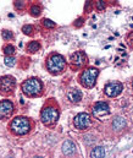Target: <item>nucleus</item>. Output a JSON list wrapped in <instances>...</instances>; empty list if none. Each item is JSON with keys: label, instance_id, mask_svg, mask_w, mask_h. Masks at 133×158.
<instances>
[{"label": "nucleus", "instance_id": "nucleus-1", "mask_svg": "<svg viewBox=\"0 0 133 158\" xmlns=\"http://www.w3.org/2000/svg\"><path fill=\"white\" fill-rule=\"evenodd\" d=\"M45 66H46V70L51 75L57 76V75H61L62 73H65V70L67 68V61H66V59L61 54L51 53L46 58Z\"/></svg>", "mask_w": 133, "mask_h": 158}, {"label": "nucleus", "instance_id": "nucleus-2", "mask_svg": "<svg viewBox=\"0 0 133 158\" xmlns=\"http://www.w3.org/2000/svg\"><path fill=\"white\" fill-rule=\"evenodd\" d=\"M60 118V110H59V106H56L54 102L46 103L44 107L42 108L41 112V121L43 123V125L48 127H53L56 125V123L59 121Z\"/></svg>", "mask_w": 133, "mask_h": 158}, {"label": "nucleus", "instance_id": "nucleus-3", "mask_svg": "<svg viewBox=\"0 0 133 158\" xmlns=\"http://www.w3.org/2000/svg\"><path fill=\"white\" fill-rule=\"evenodd\" d=\"M33 123L29 118L26 117H15L11 120L9 129L15 136H25L31 132Z\"/></svg>", "mask_w": 133, "mask_h": 158}, {"label": "nucleus", "instance_id": "nucleus-4", "mask_svg": "<svg viewBox=\"0 0 133 158\" xmlns=\"http://www.w3.org/2000/svg\"><path fill=\"white\" fill-rule=\"evenodd\" d=\"M21 89L25 96H27L29 98H36V97H39L43 94L44 87H43V82L38 77H29L22 82Z\"/></svg>", "mask_w": 133, "mask_h": 158}, {"label": "nucleus", "instance_id": "nucleus-5", "mask_svg": "<svg viewBox=\"0 0 133 158\" xmlns=\"http://www.w3.org/2000/svg\"><path fill=\"white\" fill-rule=\"evenodd\" d=\"M99 76V69L96 68H84L83 71L80 75V83L82 85V87L84 88H92L95 86L96 79Z\"/></svg>", "mask_w": 133, "mask_h": 158}, {"label": "nucleus", "instance_id": "nucleus-6", "mask_svg": "<svg viewBox=\"0 0 133 158\" xmlns=\"http://www.w3.org/2000/svg\"><path fill=\"white\" fill-rule=\"evenodd\" d=\"M87 61H88L87 55H86V53L82 52V50L76 52V53H73V54L70 56V66H71V69H73V70L84 69Z\"/></svg>", "mask_w": 133, "mask_h": 158}, {"label": "nucleus", "instance_id": "nucleus-7", "mask_svg": "<svg viewBox=\"0 0 133 158\" xmlns=\"http://www.w3.org/2000/svg\"><path fill=\"white\" fill-rule=\"evenodd\" d=\"M16 87V80L12 76H2L0 77V93L4 96H9L14 92Z\"/></svg>", "mask_w": 133, "mask_h": 158}, {"label": "nucleus", "instance_id": "nucleus-8", "mask_svg": "<svg viewBox=\"0 0 133 158\" xmlns=\"http://www.w3.org/2000/svg\"><path fill=\"white\" fill-rule=\"evenodd\" d=\"M92 114L95 119L104 120L105 117L110 114V107L106 102H96L92 108Z\"/></svg>", "mask_w": 133, "mask_h": 158}, {"label": "nucleus", "instance_id": "nucleus-9", "mask_svg": "<svg viewBox=\"0 0 133 158\" xmlns=\"http://www.w3.org/2000/svg\"><path fill=\"white\" fill-rule=\"evenodd\" d=\"M73 125L78 130H86L92 125V118L88 113H80L73 119Z\"/></svg>", "mask_w": 133, "mask_h": 158}, {"label": "nucleus", "instance_id": "nucleus-10", "mask_svg": "<svg viewBox=\"0 0 133 158\" xmlns=\"http://www.w3.org/2000/svg\"><path fill=\"white\" fill-rule=\"evenodd\" d=\"M15 110V106L10 99H2L0 101V120L9 119Z\"/></svg>", "mask_w": 133, "mask_h": 158}, {"label": "nucleus", "instance_id": "nucleus-11", "mask_svg": "<svg viewBox=\"0 0 133 158\" xmlns=\"http://www.w3.org/2000/svg\"><path fill=\"white\" fill-rule=\"evenodd\" d=\"M123 89V86L121 82L119 81H112V82H109L108 85H105V88H104V93L108 96V97H117Z\"/></svg>", "mask_w": 133, "mask_h": 158}, {"label": "nucleus", "instance_id": "nucleus-12", "mask_svg": "<svg viewBox=\"0 0 133 158\" xmlns=\"http://www.w3.org/2000/svg\"><path fill=\"white\" fill-rule=\"evenodd\" d=\"M67 99H68L71 103L77 104V103H80L81 99H82V92H81L80 89H77V88H71V89L67 92Z\"/></svg>", "mask_w": 133, "mask_h": 158}, {"label": "nucleus", "instance_id": "nucleus-13", "mask_svg": "<svg viewBox=\"0 0 133 158\" xmlns=\"http://www.w3.org/2000/svg\"><path fill=\"white\" fill-rule=\"evenodd\" d=\"M61 148H62V153L66 155V156H71V155H73V153L76 152V150H77L75 142H72L71 140H66V141H64Z\"/></svg>", "mask_w": 133, "mask_h": 158}, {"label": "nucleus", "instance_id": "nucleus-14", "mask_svg": "<svg viewBox=\"0 0 133 158\" xmlns=\"http://www.w3.org/2000/svg\"><path fill=\"white\" fill-rule=\"evenodd\" d=\"M126 125H127L126 119L122 118V117H116V118H114L112 124H111L112 129L116 130V131H121V130H123V129L126 127Z\"/></svg>", "mask_w": 133, "mask_h": 158}, {"label": "nucleus", "instance_id": "nucleus-15", "mask_svg": "<svg viewBox=\"0 0 133 158\" xmlns=\"http://www.w3.org/2000/svg\"><path fill=\"white\" fill-rule=\"evenodd\" d=\"M39 49H41V43H39L38 40H32V42H29V43L27 44V47H26V50H27V53H29V54H34V53H37Z\"/></svg>", "mask_w": 133, "mask_h": 158}, {"label": "nucleus", "instance_id": "nucleus-16", "mask_svg": "<svg viewBox=\"0 0 133 158\" xmlns=\"http://www.w3.org/2000/svg\"><path fill=\"white\" fill-rule=\"evenodd\" d=\"M104 156H105V150L101 146H96V147L92 148V151H90V157L92 158H99L104 157Z\"/></svg>", "mask_w": 133, "mask_h": 158}, {"label": "nucleus", "instance_id": "nucleus-17", "mask_svg": "<svg viewBox=\"0 0 133 158\" xmlns=\"http://www.w3.org/2000/svg\"><path fill=\"white\" fill-rule=\"evenodd\" d=\"M29 14L33 16V17H38L41 14H42V7L37 4H33L31 7H29Z\"/></svg>", "mask_w": 133, "mask_h": 158}, {"label": "nucleus", "instance_id": "nucleus-18", "mask_svg": "<svg viewBox=\"0 0 133 158\" xmlns=\"http://www.w3.org/2000/svg\"><path fill=\"white\" fill-rule=\"evenodd\" d=\"M22 32L26 35V36H33L34 35V27L31 26V25H25L22 27Z\"/></svg>", "mask_w": 133, "mask_h": 158}, {"label": "nucleus", "instance_id": "nucleus-19", "mask_svg": "<svg viewBox=\"0 0 133 158\" xmlns=\"http://www.w3.org/2000/svg\"><path fill=\"white\" fill-rule=\"evenodd\" d=\"M2 50H4V54L5 55H12L15 53V47L11 45V44H6V45H4Z\"/></svg>", "mask_w": 133, "mask_h": 158}, {"label": "nucleus", "instance_id": "nucleus-20", "mask_svg": "<svg viewBox=\"0 0 133 158\" xmlns=\"http://www.w3.org/2000/svg\"><path fill=\"white\" fill-rule=\"evenodd\" d=\"M95 7L98 11H104L106 9V1L105 0H95Z\"/></svg>", "mask_w": 133, "mask_h": 158}, {"label": "nucleus", "instance_id": "nucleus-21", "mask_svg": "<svg viewBox=\"0 0 133 158\" xmlns=\"http://www.w3.org/2000/svg\"><path fill=\"white\" fill-rule=\"evenodd\" d=\"M43 26H44L45 28L51 30V28H55V27H56V23L53 22V21L49 20V19H44V20H43Z\"/></svg>", "mask_w": 133, "mask_h": 158}, {"label": "nucleus", "instance_id": "nucleus-22", "mask_svg": "<svg viewBox=\"0 0 133 158\" xmlns=\"http://www.w3.org/2000/svg\"><path fill=\"white\" fill-rule=\"evenodd\" d=\"M15 63H16V60L12 55H6V58H5V65L6 66H14Z\"/></svg>", "mask_w": 133, "mask_h": 158}, {"label": "nucleus", "instance_id": "nucleus-23", "mask_svg": "<svg viewBox=\"0 0 133 158\" xmlns=\"http://www.w3.org/2000/svg\"><path fill=\"white\" fill-rule=\"evenodd\" d=\"M1 36H2V38L5 40H10L14 38V33L11 31H9V30H4L2 33H1Z\"/></svg>", "mask_w": 133, "mask_h": 158}, {"label": "nucleus", "instance_id": "nucleus-24", "mask_svg": "<svg viewBox=\"0 0 133 158\" xmlns=\"http://www.w3.org/2000/svg\"><path fill=\"white\" fill-rule=\"evenodd\" d=\"M14 5H15V7H16V9L22 10V9H23V6H25V1H23V0H15Z\"/></svg>", "mask_w": 133, "mask_h": 158}, {"label": "nucleus", "instance_id": "nucleus-25", "mask_svg": "<svg viewBox=\"0 0 133 158\" xmlns=\"http://www.w3.org/2000/svg\"><path fill=\"white\" fill-rule=\"evenodd\" d=\"M127 42H128V44L133 48V32H131V33L128 35V37H127Z\"/></svg>", "mask_w": 133, "mask_h": 158}, {"label": "nucleus", "instance_id": "nucleus-26", "mask_svg": "<svg viewBox=\"0 0 133 158\" xmlns=\"http://www.w3.org/2000/svg\"><path fill=\"white\" fill-rule=\"evenodd\" d=\"M82 25H83V19H82V17H81V19H78V20H77V22H75V26H76V27H81Z\"/></svg>", "mask_w": 133, "mask_h": 158}, {"label": "nucleus", "instance_id": "nucleus-27", "mask_svg": "<svg viewBox=\"0 0 133 158\" xmlns=\"http://www.w3.org/2000/svg\"><path fill=\"white\" fill-rule=\"evenodd\" d=\"M131 86H132V89H133V80H132V83H131Z\"/></svg>", "mask_w": 133, "mask_h": 158}]
</instances>
